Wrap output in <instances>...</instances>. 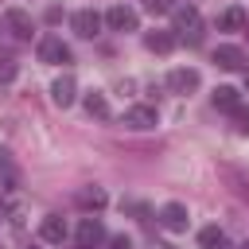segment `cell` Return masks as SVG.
<instances>
[{
	"label": "cell",
	"instance_id": "cell-1",
	"mask_svg": "<svg viewBox=\"0 0 249 249\" xmlns=\"http://www.w3.org/2000/svg\"><path fill=\"white\" fill-rule=\"evenodd\" d=\"M175 39H187L191 47H195V43H202V16H198V8H195V4L175 8Z\"/></svg>",
	"mask_w": 249,
	"mask_h": 249
},
{
	"label": "cell",
	"instance_id": "cell-2",
	"mask_svg": "<svg viewBox=\"0 0 249 249\" xmlns=\"http://www.w3.org/2000/svg\"><path fill=\"white\" fill-rule=\"evenodd\" d=\"M39 62L66 66V62H70V47H66L58 35H47V39H39Z\"/></svg>",
	"mask_w": 249,
	"mask_h": 249
},
{
	"label": "cell",
	"instance_id": "cell-3",
	"mask_svg": "<svg viewBox=\"0 0 249 249\" xmlns=\"http://www.w3.org/2000/svg\"><path fill=\"white\" fill-rule=\"evenodd\" d=\"M136 23H140V16H136L128 4H113V8L105 12V27H109V31H136Z\"/></svg>",
	"mask_w": 249,
	"mask_h": 249
},
{
	"label": "cell",
	"instance_id": "cell-4",
	"mask_svg": "<svg viewBox=\"0 0 249 249\" xmlns=\"http://www.w3.org/2000/svg\"><path fill=\"white\" fill-rule=\"evenodd\" d=\"M51 101H54L58 109H70V105L78 101V82H74L70 74L54 78V82H51Z\"/></svg>",
	"mask_w": 249,
	"mask_h": 249
},
{
	"label": "cell",
	"instance_id": "cell-5",
	"mask_svg": "<svg viewBox=\"0 0 249 249\" xmlns=\"http://www.w3.org/2000/svg\"><path fill=\"white\" fill-rule=\"evenodd\" d=\"M74 237H78V249H97V245L105 241V226H101L97 218H82Z\"/></svg>",
	"mask_w": 249,
	"mask_h": 249
},
{
	"label": "cell",
	"instance_id": "cell-6",
	"mask_svg": "<svg viewBox=\"0 0 249 249\" xmlns=\"http://www.w3.org/2000/svg\"><path fill=\"white\" fill-rule=\"evenodd\" d=\"M101 23H105V19H101L93 8H82V12H74V16H70V27H74L82 39H93V35L101 31Z\"/></svg>",
	"mask_w": 249,
	"mask_h": 249
},
{
	"label": "cell",
	"instance_id": "cell-7",
	"mask_svg": "<svg viewBox=\"0 0 249 249\" xmlns=\"http://www.w3.org/2000/svg\"><path fill=\"white\" fill-rule=\"evenodd\" d=\"M198 82H202V78H198L195 66H179V70L167 74V89H171V93H191V89H198Z\"/></svg>",
	"mask_w": 249,
	"mask_h": 249
},
{
	"label": "cell",
	"instance_id": "cell-8",
	"mask_svg": "<svg viewBox=\"0 0 249 249\" xmlns=\"http://www.w3.org/2000/svg\"><path fill=\"white\" fill-rule=\"evenodd\" d=\"M4 23H8V31H12L16 39H31V31H35V23H31V16H27L23 8H8V12H4Z\"/></svg>",
	"mask_w": 249,
	"mask_h": 249
},
{
	"label": "cell",
	"instance_id": "cell-9",
	"mask_svg": "<svg viewBox=\"0 0 249 249\" xmlns=\"http://www.w3.org/2000/svg\"><path fill=\"white\" fill-rule=\"evenodd\" d=\"M214 62H218L222 70H245V66H249V62H245V51H241V47H230V43L214 47Z\"/></svg>",
	"mask_w": 249,
	"mask_h": 249
},
{
	"label": "cell",
	"instance_id": "cell-10",
	"mask_svg": "<svg viewBox=\"0 0 249 249\" xmlns=\"http://www.w3.org/2000/svg\"><path fill=\"white\" fill-rule=\"evenodd\" d=\"M124 124L128 128H156L160 124V113L152 105H132V109H124Z\"/></svg>",
	"mask_w": 249,
	"mask_h": 249
},
{
	"label": "cell",
	"instance_id": "cell-11",
	"mask_svg": "<svg viewBox=\"0 0 249 249\" xmlns=\"http://www.w3.org/2000/svg\"><path fill=\"white\" fill-rule=\"evenodd\" d=\"M160 222H163V230H171V233H183L187 230V206L183 202H167L163 210H160Z\"/></svg>",
	"mask_w": 249,
	"mask_h": 249
},
{
	"label": "cell",
	"instance_id": "cell-12",
	"mask_svg": "<svg viewBox=\"0 0 249 249\" xmlns=\"http://www.w3.org/2000/svg\"><path fill=\"white\" fill-rule=\"evenodd\" d=\"M39 237L51 241V245H62V241H66V222H62L58 214H47V218L39 222Z\"/></svg>",
	"mask_w": 249,
	"mask_h": 249
},
{
	"label": "cell",
	"instance_id": "cell-13",
	"mask_svg": "<svg viewBox=\"0 0 249 249\" xmlns=\"http://www.w3.org/2000/svg\"><path fill=\"white\" fill-rule=\"evenodd\" d=\"M74 198H78V206H82V210H101V206L109 202L105 187H82V191H78Z\"/></svg>",
	"mask_w": 249,
	"mask_h": 249
},
{
	"label": "cell",
	"instance_id": "cell-14",
	"mask_svg": "<svg viewBox=\"0 0 249 249\" xmlns=\"http://www.w3.org/2000/svg\"><path fill=\"white\" fill-rule=\"evenodd\" d=\"M82 105H86V113H89V117H97V121H105V117H109V101H105V93H97V89H89V93L82 97Z\"/></svg>",
	"mask_w": 249,
	"mask_h": 249
},
{
	"label": "cell",
	"instance_id": "cell-15",
	"mask_svg": "<svg viewBox=\"0 0 249 249\" xmlns=\"http://www.w3.org/2000/svg\"><path fill=\"white\" fill-rule=\"evenodd\" d=\"M144 43H148V51H156V54H167V51H171L179 39H175L171 31H148V39H144Z\"/></svg>",
	"mask_w": 249,
	"mask_h": 249
},
{
	"label": "cell",
	"instance_id": "cell-16",
	"mask_svg": "<svg viewBox=\"0 0 249 249\" xmlns=\"http://www.w3.org/2000/svg\"><path fill=\"white\" fill-rule=\"evenodd\" d=\"M218 27H222V31H241V27H249V19H245V12H241V8H230V12H222Z\"/></svg>",
	"mask_w": 249,
	"mask_h": 249
},
{
	"label": "cell",
	"instance_id": "cell-17",
	"mask_svg": "<svg viewBox=\"0 0 249 249\" xmlns=\"http://www.w3.org/2000/svg\"><path fill=\"white\" fill-rule=\"evenodd\" d=\"M214 105L233 113V109L241 105V97H237V89H233V86H218V89H214Z\"/></svg>",
	"mask_w": 249,
	"mask_h": 249
},
{
	"label": "cell",
	"instance_id": "cell-18",
	"mask_svg": "<svg viewBox=\"0 0 249 249\" xmlns=\"http://www.w3.org/2000/svg\"><path fill=\"white\" fill-rule=\"evenodd\" d=\"M218 241H226V233H222L218 226H206V230L198 233V245H202V249H214Z\"/></svg>",
	"mask_w": 249,
	"mask_h": 249
},
{
	"label": "cell",
	"instance_id": "cell-19",
	"mask_svg": "<svg viewBox=\"0 0 249 249\" xmlns=\"http://www.w3.org/2000/svg\"><path fill=\"white\" fill-rule=\"evenodd\" d=\"M16 70H19V62H16L12 54H0V86H8V82L16 78Z\"/></svg>",
	"mask_w": 249,
	"mask_h": 249
},
{
	"label": "cell",
	"instance_id": "cell-20",
	"mask_svg": "<svg viewBox=\"0 0 249 249\" xmlns=\"http://www.w3.org/2000/svg\"><path fill=\"white\" fill-rule=\"evenodd\" d=\"M144 8L152 16H167V12H175V0H144Z\"/></svg>",
	"mask_w": 249,
	"mask_h": 249
},
{
	"label": "cell",
	"instance_id": "cell-21",
	"mask_svg": "<svg viewBox=\"0 0 249 249\" xmlns=\"http://www.w3.org/2000/svg\"><path fill=\"white\" fill-rule=\"evenodd\" d=\"M233 121H237V132H245V136H249V109H241V105H237V109H233Z\"/></svg>",
	"mask_w": 249,
	"mask_h": 249
},
{
	"label": "cell",
	"instance_id": "cell-22",
	"mask_svg": "<svg viewBox=\"0 0 249 249\" xmlns=\"http://www.w3.org/2000/svg\"><path fill=\"white\" fill-rule=\"evenodd\" d=\"M109 249H132V241H128V237H124V233H117V237H113V241H109Z\"/></svg>",
	"mask_w": 249,
	"mask_h": 249
},
{
	"label": "cell",
	"instance_id": "cell-23",
	"mask_svg": "<svg viewBox=\"0 0 249 249\" xmlns=\"http://www.w3.org/2000/svg\"><path fill=\"white\" fill-rule=\"evenodd\" d=\"M8 163H12L8 160V148H0V171H8Z\"/></svg>",
	"mask_w": 249,
	"mask_h": 249
},
{
	"label": "cell",
	"instance_id": "cell-24",
	"mask_svg": "<svg viewBox=\"0 0 249 249\" xmlns=\"http://www.w3.org/2000/svg\"><path fill=\"white\" fill-rule=\"evenodd\" d=\"M4 210H8V198H4V191H0V214H4Z\"/></svg>",
	"mask_w": 249,
	"mask_h": 249
},
{
	"label": "cell",
	"instance_id": "cell-25",
	"mask_svg": "<svg viewBox=\"0 0 249 249\" xmlns=\"http://www.w3.org/2000/svg\"><path fill=\"white\" fill-rule=\"evenodd\" d=\"M214 249H230V241H218V245H214Z\"/></svg>",
	"mask_w": 249,
	"mask_h": 249
},
{
	"label": "cell",
	"instance_id": "cell-26",
	"mask_svg": "<svg viewBox=\"0 0 249 249\" xmlns=\"http://www.w3.org/2000/svg\"><path fill=\"white\" fill-rule=\"evenodd\" d=\"M245 89H249V70H245Z\"/></svg>",
	"mask_w": 249,
	"mask_h": 249
},
{
	"label": "cell",
	"instance_id": "cell-27",
	"mask_svg": "<svg viewBox=\"0 0 249 249\" xmlns=\"http://www.w3.org/2000/svg\"><path fill=\"white\" fill-rule=\"evenodd\" d=\"M245 31H249V27H245Z\"/></svg>",
	"mask_w": 249,
	"mask_h": 249
}]
</instances>
